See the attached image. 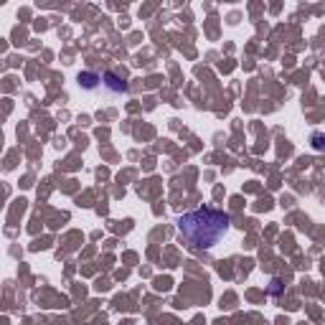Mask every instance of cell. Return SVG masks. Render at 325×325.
I'll return each mask as SVG.
<instances>
[{
    "label": "cell",
    "mask_w": 325,
    "mask_h": 325,
    "mask_svg": "<svg viewBox=\"0 0 325 325\" xmlns=\"http://www.w3.org/2000/svg\"><path fill=\"white\" fill-rule=\"evenodd\" d=\"M279 290H282V287H279V282H277V279H272V287H269V292H272V295H279Z\"/></svg>",
    "instance_id": "obj_5"
},
{
    "label": "cell",
    "mask_w": 325,
    "mask_h": 325,
    "mask_svg": "<svg viewBox=\"0 0 325 325\" xmlns=\"http://www.w3.org/2000/svg\"><path fill=\"white\" fill-rule=\"evenodd\" d=\"M102 89H104L107 94H125V92H127V84H125L115 71H104V74H102Z\"/></svg>",
    "instance_id": "obj_2"
},
{
    "label": "cell",
    "mask_w": 325,
    "mask_h": 325,
    "mask_svg": "<svg viewBox=\"0 0 325 325\" xmlns=\"http://www.w3.org/2000/svg\"><path fill=\"white\" fill-rule=\"evenodd\" d=\"M229 226H231L229 213L211 206L188 211L178 219V231L193 249H211L229 231Z\"/></svg>",
    "instance_id": "obj_1"
},
{
    "label": "cell",
    "mask_w": 325,
    "mask_h": 325,
    "mask_svg": "<svg viewBox=\"0 0 325 325\" xmlns=\"http://www.w3.org/2000/svg\"><path fill=\"white\" fill-rule=\"evenodd\" d=\"M76 81H79V86H81L84 92H97V89H102V74H97V71H81V74L76 76Z\"/></svg>",
    "instance_id": "obj_3"
},
{
    "label": "cell",
    "mask_w": 325,
    "mask_h": 325,
    "mask_svg": "<svg viewBox=\"0 0 325 325\" xmlns=\"http://www.w3.org/2000/svg\"><path fill=\"white\" fill-rule=\"evenodd\" d=\"M313 142H315V150H325V137L323 135H313Z\"/></svg>",
    "instance_id": "obj_4"
}]
</instances>
